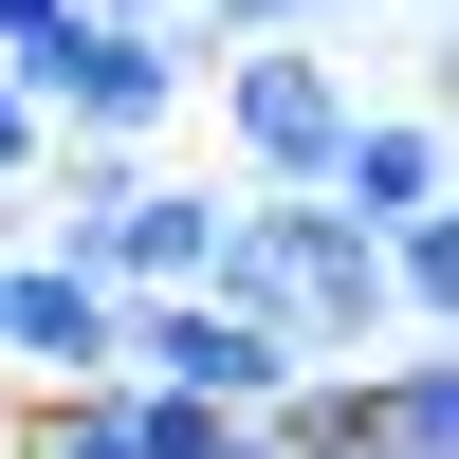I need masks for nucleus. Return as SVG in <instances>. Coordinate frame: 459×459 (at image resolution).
<instances>
[{"label": "nucleus", "mask_w": 459, "mask_h": 459, "mask_svg": "<svg viewBox=\"0 0 459 459\" xmlns=\"http://www.w3.org/2000/svg\"><path fill=\"white\" fill-rule=\"evenodd\" d=\"M0 92L37 110V147H56V166H147V147L184 129V92H203V37H129V19H92V0H74L37 56H0Z\"/></svg>", "instance_id": "f257e3e1"}, {"label": "nucleus", "mask_w": 459, "mask_h": 459, "mask_svg": "<svg viewBox=\"0 0 459 459\" xmlns=\"http://www.w3.org/2000/svg\"><path fill=\"white\" fill-rule=\"evenodd\" d=\"M37 203H56V239H37V257H74L110 313L221 276V184H166V166H37Z\"/></svg>", "instance_id": "f03ea898"}, {"label": "nucleus", "mask_w": 459, "mask_h": 459, "mask_svg": "<svg viewBox=\"0 0 459 459\" xmlns=\"http://www.w3.org/2000/svg\"><path fill=\"white\" fill-rule=\"evenodd\" d=\"M203 92H221V166L257 184V203H313L331 184V147H350V56H313V37H239V56H203Z\"/></svg>", "instance_id": "7ed1b4c3"}, {"label": "nucleus", "mask_w": 459, "mask_h": 459, "mask_svg": "<svg viewBox=\"0 0 459 459\" xmlns=\"http://www.w3.org/2000/svg\"><path fill=\"white\" fill-rule=\"evenodd\" d=\"M110 294L74 276V257H0V368H19L37 404H74V386H110Z\"/></svg>", "instance_id": "20e7f679"}, {"label": "nucleus", "mask_w": 459, "mask_h": 459, "mask_svg": "<svg viewBox=\"0 0 459 459\" xmlns=\"http://www.w3.org/2000/svg\"><path fill=\"white\" fill-rule=\"evenodd\" d=\"M313 203H350L368 239H386V221H441V110H350V147H331Z\"/></svg>", "instance_id": "39448f33"}, {"label": "nucleus", "mask_w": 459, "mask_h": 459, "mask_svg": "<svg viewBox=\"0 0 459 459\" xmlns=\"http://www.w3.org/2000/svg\"><path fill=\"white\" fill-rule=\"evenodd\" d=\"M350 459H459V368L441 350H368L350 368Z\"/></svg>", "instance_id": "423d86ee"}, {"label": "nucleus", "mask_w": 459, "mask_h": 459, "mask_svg": "<svg viewBox=\"0 0 459 459\" xmlns=\"http://www.w3.org/2000/svg\"><path fill=\"white\" fill-rule=\"evenodd\" d=\"M459 331V221H386V350Z\"/></svg>", "instance_id": "0eeeda50"}, {"label": "nucleus", "mask_w": 459, "mask_h": 459, "mask_svg": "<svg viewBox=\"0 0 459 459\" xmlns=\"http://www.w3.org/2000/svg\"><path fill=\"white\" fill-rule=\"evenodd\" d=\"M0 459H147V404L129 386H74V404H19V441Z\"/></svg>", "instance_id": "6e6552de"}, {"label": "nucleus", "mask_w": 459, "mask_h": 459, "mask_svg": "<svg viewBox=\"0 0 459 459\" xmlns=\"http://www.w3.org/2000/svg\"><path fill=\"white\" fill-rule=\"evenodd\" d=\"M37 166H56V147H37V110L0 92V203H37Z\"/></svg>", "instance_id": "1a4fd4ad"}, {"label": "nucleus", "mask_w": 459, "mask_h": 459, "mask_svg": "<svg viewBox=\"0 0 459 459\" xmlns=\"http://www.w3.org/2000/svg\"><path fill=\"white\" fill-rule=\"evenodd\" d=\"M92 19H129V37H203V0H92Z\"/></svg>", "instance_id": "9d476101"}, {"label": "nucleus", "mask_w": 459, "mask_h": 459, "mask_svg": "<svg viewBox=\"0 0 459 459\" xmlns=\"http://www.w3.org/2000/svg\"><path fill=\"white\" fill-rule=\"evenodd\" d=\"M404 19H441V0H404Z\"/></svg>", "instance_id": "9b49d317"}]
</instances>
